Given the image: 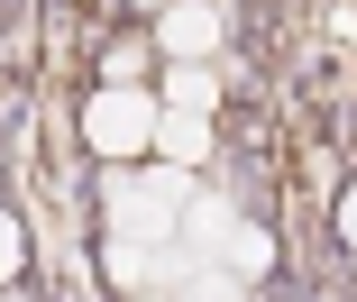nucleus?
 <instances>
[{"instance_id": "7ed1b4c3", "label": "nucleus", "mask_w": 357, "mask_h": 302, "mask_svg": "<svg viewBox=\"0 0 357 302\" xmlns=\"http://www.w3.org/2000/svg\"><path fill=\"white\" fill-rule=\"evenodd\" d=\"M156 37H165L174 55H211V46H220V10H211V0H183V10L156 19Z\"/></svg>"}, {"instance_id": "423d86ee", "label": "nucleus", "mask_w": 357, "mask_h": 302, "mask_svg": "<svg viewBox=\"0 0 357 302\" xmlns=\"http://www.w3.org/2000/svg\"><path fill=\"white\" fill-rule=\"evenodd\" d=\"M229 266H238V275H266V266H275L266 229H229Z\"/></svg>"}, {"instance_id": "20e7f679", "label": "nucleus", "mask_w": 357, "mask_h": 302, "mask_svg": "<svg viewBox=\"0 0 357 302\" xmlns=\"http://www.w3.org/2000/svg\"><path fill=\"white\" fill-rule=\"evenodd\" d=\"M156 146H165V165H202L211 156V119H192V110H174V119H156Z\"/></svg>"}, {"instance_id": "1a4fd4ad", "label": "nucleus", "mask_w": 357, "mask_h": 302, "mask_svg": "<svg viewBox=\"0 0 357 302\" xmlns=\"http://www.w3.org/2000/svg\"><path fill=\"white\" fill-rule=\"evenodd\" d=\"M339 239L357 248V183H348V202H339Z\"/></svg>"}, {"instance_id": "39448f33", "label": "nucleus", "mask_w": 357, "mask_h": 302, "mask_svg": "<svg viewBox=\"0 0 357 302\" xmlns=\"http://www.w3.org/2000/svg\"><path fill=\"white\" fill-rule=\"evenodd\" d=\"M211 101H220V73H202V64H183V73H174V110H192V119H202Z\"/></svg>"}, {"instance_id": "0eeeda50", "label": "nucleus", "mask_w": 357, "mask_h": 302, "mask_svg": "<svg viewBox=\"0 0 357 302\" xmlns=\"http://www.w3.org/2000/svg\"><path fill=\"white\" fill-rule=\"evenodd\" d=\"M110 275H119V284H147V275H156V257H137L128 239H110Z\"/></svg>"}, {"instance_id": "f257e3e1", "label": "nucleus", "mask_w": 357, "mask_h": 302, "mask_svg": "<svg viewBox=\"0 0 357 302\" xmlns=\"http://www.w3.org/2000/svg\"><path fill=\"white\" fill-rule=\"evenodd\" d=\"M147 128H156V110H147V92H137V83H110V92L83 110V137L101 146V156H137Z\"/></svg>"}, {"instance_id": "9d476101", "label": "nucleus", "mask_w": 357, "mask_h": 302, "mask_svg": "<svg viewBox=\"0 0 357 302\" xmlns=\"http://www.w3.org/2000/svg\"><path fill=\"white\" fill-rule=\"evenodd\" d=\"M0 302H10V293H0Z\"/></svg>"}, {"instance_id": "f03ea898", "label": "nucleus", "mask_w": 357, "mask_h": 302, "mask_svg": "<svg viewBox=\"0 0 357 302\" xmlns=\"http://www.w3.org/2000/svg\"><path fill=\"white\" fill-rule=\"evenodd\" d=\"M183 192H192V183H183V165H156V174H128V183H119V220H147V229H165V220L183 211Z\"/></svg>"}, {"instance_id": "6e6552de", "label": "nucleus", "mask_w": 357, "mask_h": 302, "mask_svg": "<svg viewBox=\"0 0 357 302\" xmlns=\"http://www.w3.org/2000/svg\"><path fill=\"white\" fill-rule=\"evenodd\" d=\"M19 257H28V239H19V220H10V211H0V284H10V275H19Z\"/></svg>"}]
</instances>
